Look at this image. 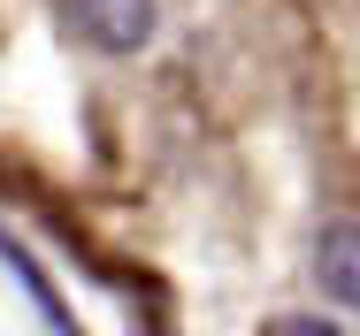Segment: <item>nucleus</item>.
I'll return each instance as SVG.
<instances>
[{"instance_id":"4","label":"nucleus","mask_w":360,"mask_h":336,"mask_svg":"<svg viewBox=\"0 0 360 336\" xmlns=\"http://www.w3.org/2000/svg\"><path fill=\"white\" fill-rule=\"evenodd\" d=\"M284 336H345V329H330V321H291Z\"/></svg>"},{"instance_id":"3","label":"nucleus","mask_w":360,"mask_h":336,"mask_svg":"<svg viewBox=\"0 0 360 336\" xmlns=\"http://www.w3.org/2000/svg\"><path fill=\"white\" fill-rule=\"evenodd\" d=\"M0 260H8V268L23 275V290H31V306H39V314H46V321H54V329H62V336H84V329H77V321H70V306H62V290L46 283V268H39V260H31V253H23L15 237H0Z\"/></svg>"},{"instance_id":"2","label":"nucleus","mask_w":360,"mask_h":336,"mask_svg":"<svg viewBox=\"0 0 360 336\" xmlns=\"http://www.w3.org/2000/svg\"><path fill=\"white\" fill-rule=\"evenodd\" d=\"M314 275L338 306H360V222H330L314 245Z\"/></svg>"},{"instance_id":"1","label":"nucleus","mask_w":360,"mask_h":336,"mask_svg":"<svg viewBox=\"0 0 360 336\" xmlns=\"http://www.w3.org/2000/svg\"><path fill=\"white\" fill-rule=\"evenodd\" d=\"M70 31L100 54H139L153 39V0H62Z\"/></svg>"}]
</instances>
